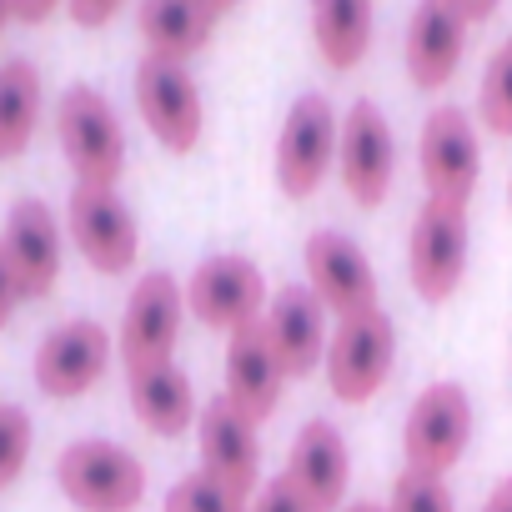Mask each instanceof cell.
<instances>
[{"mask_svg":"<svg viewBox=\"0 0 512 512\" xmlns=\"http://www.w3.org/2000/svg\"><path fill=\"white\" fill-rule=\"evenodd\" d=\"M467 16L457 0H417L407 21V76L417 91H442L467 51Z\"/></svg>","mask_w":512,"mask_h":512,"instance_id":"e0dca14e","label":"cell"},{"mask_svg":"<svg viewBox=\"0 0 512 512\" xmlns=\"http://www.w3.org/2000/svg\"><path fill=\"white\" fill-rule=\"evenodd\" d=\"M181 317H186V287H176L171 272H151L136 282L126 317H121V337H116V357L126 372L141 367H161L176 352L181 337Z\"/></svg>","mask_w":512,"mask_h":512,"instance_id":"9c48e42d","label":"cell"},{"mask_svg":"<svg viewBox=\"0 0 512 512\" xmlns=\"http://www.w3.org/2000/svg\"><path fill=\"white\" fill-rule=\"evenodd\" d=\"M467 442H472V397L457 382H432L412 402L407 427H402L407 467H417L427 477H447L462 462Z\"/></svg>","mask_w":512,"mask_h":512,"instance_id":"8992f818","label":"cell"},{"mask_svg":"<svg viewBox=\"0 0 512 512\" xmlns=\"http://www.w3.org/2000/svg\"><path fill=\"white\" fill-rule=\"evenodd\" d=\"M111 367V332L101 322H61L56 332H46V342L36 347V387L56 402L86 397Z\"/></svg>","mask_w":512,"mask_h":512,"instance_id":"5bb4252c","label":"cell"},{"mask_svg":"<svg viewBox=\"0 0 512 512\" xmlns=\"http://www.w3.org/2000/svg\"><path fill=\"white\" fill-rule=\"evenodd\" d=\"M66 231L101 277H126L136 267L141 231L116 186H76L66 201Z\"/></svg>","mask_w":512,"mask_h":512,"instance_id":"52a82bcc","label":"cell"},{"mask_svg":"<svg viewBox=\"0 0 512 512\" xmlns=\"http://www.w3.org/2000/svg\"><path fill=\"white\" fill-rule=\"evenodd\" d=\"M56 141L76 186H116L126 171V131L116 106L96 86H71L56 101Z\"/></svg>","mask_w":512,"mask_h":512,"instance_id":"6da1fadb","label":"cell"},{"mask_svg":"<svg viewBox=\"0 0 512 512\" xmlns=\"http://www.w3.org/2000/svg\"><path fill=\"white\" fill-rule=\"evenodd\" d=\"M417 161H422V181H427V196L432 201L467 206L472 191H477V181H482V151H477V131H472L467 111L437 106L422 121Z\"/></svg>","mask_w":512,"mask_h":512,"instance_id":"7c38bea8","label":"cell"},{"mask_svg":"<svg viewBox=\"0 0 512 512\" xmlns=\"http://www.w3.org/2000/svg\"><path fill=\"white\" fill-rule=\"evenodd\" d=\"M282 387H287V372H282V362H277L262 322L226 337V392L221 397L241 417H251L256 427H262L282 407Z\"/></svg>","mask_w":512,"mask_h":512,"instance_id":"ac0fdd59","label":"cell"},{"mask_svg":"<svg viewBox=\"0 0 512 512\" xmlns=\"http://www.w3.org/2000/svg\"><path fill=\"white\" fill-rule=\"evenodd\" d=\"M0 251L16 272V287L26 302H46L61 282V226L46 201L26 196L6 211V231H0Z\"/></svg>","mask_w":512,"mask_h":512,"instance_id":"9a60e30c","label":"cell"},{"mask_svg":"<svg viewBox=\"0 0 512 512\" xmlns=\"http://www.w3.org/2000/svg\"><path fill=\"white\" fill-rule=\"evenodd\" d=\"M251 512H312V507H307V497H302V492L287 482V472H282V477L262 482V492H256Z\"/></svg>","mask_w":512,"mask_h":512,"instance_id":"f1b7e54d","label":"cell"},{"mask_svg":"<svg viewBox=\"0 0 512 512\" xmlns=\"http://www.w3.org/2000/svg\"><path fill=\"white\" fill-rule=\"evenodd\" d=\"M41 121V71L26 56L0 61V161L26 156Z\"/></svg>","mask_w":512,"mask_h":512,"instance_id":"cb8c5ba5","label":"cell"},{"mask_svg":"<svg viewBox=\"0 0 512 512\" xmlns=\"http://www.w3.org/2000/svg\"><path fill=\"white\" fill-rule=\"evenodd\" d=\"M507 196H512V191H507Z\"/></svg>","mask_w":512,"mask_h":512,"instance_id":"74e56055","label":"cell"},{"mask_svg":"<svg viewBox=\"0 0 512 512\" xmlns=\"http://www.w3.org/2000/svg\"><path fill=\"white\" fill-rule=\"evenodd\" d=\"M216 11L206 0H141L136 6V31L146 41V56H161V61H191L196 51L211 46L216 36Z\"/></svg>","mask_w":512,"mask_h":512,"instance_id":"7402d4cb","label":"cell"},{"mask_svg":"<svg viewBox=\"0 0 512 512\" xmlns=\"http://www.w3.org/2000/svg\"><path fill=\"white\" fill-rule=\"evenodd\" d=\"M482 512H512V477H502V482H497V487L487 492Z\"/></svg>","mask_w":512,"mask_h":512,"instance_id":"d6a6232c","label":"cell"},{"mask_svg":"<svg viewBox=\"0 0 512 512\" xmlns=\"http://www.w3.org/2000/svg\"><path fill=\"white\" fill-rule=\"evenodd\" d=\"M186 312L211 327V332H241V327H256L267 317V282H262V267L251 256H236V251H221V256H206V262L191 272L186 282Z\"/></svg>","mask_w":512,"mask_h":512,"instance_id":"277c9868","label":"cell"},{"mask_svg":"<svg viewBox=\"0 0 512 512\" xmlns=\"http://www.w3.org/2000/svg\"><path fill=\"white\" fill-rule=\"evenodd\" d=\"M337 166H342L347 196H352L362 211H372V206L387 201V191H392V181H397V141H392L387 116H382L372 101H357V106L342 116Z\"/></svg>","mask_w":512,"mask_h":512,"instance_id":"4fadbf2b","label":"cell"},{"mask_svg":"<svg viewBox=\"0 0 512 512\" xmlns=\"http://www.w3.org/2000/svg\"><path fill=\"white\" fill-rule=\"evenodd\" d=\"M126 392H131V412L146 432L156 437H186L201 412H196V387L191 377L176 367V362H161V367H141V372H126Z\"/></svg>","mask_w":512,"mask_h":512,"instance_id":"44dd1931","label":"cell"},{"mask_svg":"<svg viewBox=\"0 0 512 512\" xmlns=\"http://www.w3.org/2000/svg\"><path fill=\"white\" fill-rule=\"evenodd\" d=\"M287 482L307 497L312 512H342V497H347V482H352V452H347V437L332 427V422H307L292 442V457H287Z\"/></svg>","mask_w":512,"mask_h":512,"instance_id":"ffe728a7","label":"cell"},{"mask_svg":"<svg viewBox=\"0 0 512 512\" xmlns=\"http://www.w3.org/2000/svg\"><path fill=\"white\" fill-rule=\"evenodd\" d=\"M457 6H462V16H467V21H492L502 0H457Z\"/></svg>","mask_w":512,"mask_h":512,"instance_id":"836d02e7","label":"cell"},{"mask_svg":"<svg viewBox=\"0 0 512 512\" xmlns=\"http://www.w3.org/2000/svg\"><path fill=\"white\" fill-rule=\"evenodd\" d=\"M161 512H251V502L236 497L231 487H221L216 477L191 472V477H181V482L166 492Z\"/></svg>","mask_w":512,"mask_h":512,"instance_id":"484cf974","label":"cell"},{"mask_svg":"<svg viewBox=\"0 0 512 512\" xmlns=\"http://www.w3.org/2000/svg\"><path fill=\"white\" fill-rule=\"evenodd\" d=\"M302 267H307V287L312 297L337 317H362L377 307V272L367 262V251L357 241H347L342 231H312L302 246Z\"/></svg>","mask_w":512,"mask_h":512,"instance_id":"8fae6325","label":"cell"},{"mask_svg":"<svg viewBox=\"0 0 512 512\" xmlns=\"http://www.w3.org/2000/svg\"><path fill=\"white\" fill-rule=\"evenodd\" d=\"M262 332L287 377H312L317 362H327V307L312 297V287H282L267 302Z\"/></svg>","mask_w":512,"mask_h":512,"instance_id":"d6986e66","label":"cell"},{"mask_svg":"<svg viewBox=\"0 0 512 512\" xmlns=\"http://www.w3.org/2000/svg\"><path fill=\"white\" fill-rule=\"evenodd\" d=\"M31 442H36L31 412L16 407V402H6V407H0V492H6V487L26 472V462H31Z\"/></svg>","mask_w":512,"mask_h":512,"instance_id":"4316f807","label":"cell"},{"mask_svg":"<svg viewBox=\"0 0 512 512\" xmlns=\"http://www.w3.org/2000/svg\"><path fill=\"white\" fill-rule=\"evenodd\" d=\"M21 302H26V297H21V287H16V272H11V262H6V251H0V332H6V322L16 317Z\"/></svg>","mask_w":512,"mask_h":512,"instance_id":"4dcf8cb0","label":"cell"},{"mask_svg":"<svg viewBox=\"0 0 512 512\" xmlns=\"http://www.w3.org/2000/svg\"><path fill=\"white\" fill-rule=\"evenodd\" d=\"M477 116L492 136H512V41H502L497 56L487 61V76L477 91Z\"/></svg>","mask_w":512,"mask_h":512,"instance_id":"d4e9b609","label":"cell"},{"mask_svg":"<svg viewBox=\"0 0 512 512\" xmlns=\"http://www.w3.org/2000/svg\"><path fill=\"white\" fill-rule=\"evenodd\" d=\"M377 0H312V41L332 71H357L372 51Z\"/></svg>","mask_w":512,"mask_h":512,"instance_id":"603a6c76","label":"cell"},{"mask_svg":"<svg viewBox=\"0 0 512 512\" xmlns=\"http://www.w3.org/2000/svg\"><path fill=\"white\" fill-rule=\"evenodd\" d=\"M407 272L422 302H447L467 277V206L422 201L412 236H407Z\"/></svg>","mask_w":512,"mask_h":512,"instance_id":"5b68a950","label":"cell"},{"mask_svg":"<svg viewBox=\"0 0 512 512\" xmlns=\"http://www.w3.org/2000/svg\"><path fill=\"white\" fill-rule=\"evenodd\" d=\"M337 141H342V126H337L332 101L317 91L297 96V106L287 111L282 136H277V186L292 201L317 196V186L327 181V171L337 161Z\"/></svg>","mask_w":512,"mask_h":512,"instance_id":"ba28073f","label":"cell"},{"mask_svg":"<svg viewBox=\"0 0 512 512\" xmlns=\"http://www.w3.org/2000/svg\"><path fill=\"white\" fill-rule=\"evenodd\" d=\"M136 111H141V121L151 126V136L171 156L196 151L206 111H201V91H196V81H191V71L181 61L146 56L136 66Z\"/></svg>","mask_w":512,"mask_h":512,"instance_id":"30bf717a","label":"cell"},{"mask_svg":"<svg viewBox=\"0 0 512 512\" xmlns=\"http://www.w3.org/2000/svg\"><path fill=\"white\" fill-rule=\"evenodd\" d=\"M387 507H392V512H457L447 482H442V477H427V472H417V467H402V472L392 477Z\"/></svg>","mask_w":512,"mask_h":512,"instance_id":"83f0119b","label":"cell"},{"mask_svg":"<svg viewBox=\"0 0 512 512\" xmlns=\"http://www.w3.org/2000/svg\"><path fill=\"white\" fill-rule=\"evenodd\" d=\"M121 6H126V0H66L71 21H76V26H86V31H101V26H111Z\"/></svg>","mask_w":512,"mask_h":512,"instance_id":"f546056e","label":"cell"},{"mask_svg":"<svg viewBox=\"0 0 512 512\" xmlns=\"http://www.w3.org/2000/svg\"><path fill=\"white\" fill-rule=\"evenodd\" d=\"M56 6H61V0H11V11H16L21 26H41V21H51Z\"/></svg>","mask_w":512,"mask_h":512,"instance_id":"1f68e13d","label":"cell"},{"mask_svg":"<svg viewBox=\"0 0 512 512\" xmlns=\"http://www.w3.org/2000/svg\"><path fill=\"white\" fill-rule=\"evenodd\" d=\"M201 442V472L231 487L236 497L262 492V442H256V422L241 417L226 397H211L196 422Z\"/></svg>","mask_w":512,"mask_h":512,"instance_id":"2e32d148","label":"cell"},{"mask_svg":"<svg viewBox=\"0 0 512 512\" xmlns=\"http://www.w3.org/2000/svg\"><path fill=\"white\" fill-rule=\"evenodd\" d=\"M342 512H392V507H382V502H347Z\"/></svg>","mask_w":512,"mask_h":512,"instance_id":"e575fe53","label":"cell"},{"mask_svg":"<svg viewBox=\"0 0 512 512\" xmlns=\"http://www.w3.org/2000/svg\"><path fill=\"white\" fill-rule=\"evenodd\" d=\"M206 6H211L216 16H226V11H236V6H241V0H206Z\"/></svg>","mask_w":512,"mask_h":512,"instance_id":"d590c367","label":"cell"},{"mask_svg":"<svg viewBox=\"0 0 512 512\" xmlns=\"http://www.w3.org/2000/svg\"><path fill=\"white\" fill-rule=\"evenodd\" d=\"M56 482L81 512H136L146 497V467L136 452L86 437L56 457Z\"/></svg>","mask_w":512,"mask_h":512,"instance_id":"7a4b0ae2","label":"cell"},{"mask_svg":"<svg viewBox=\"0 0 512 512\" xmlns=\"http://www.w3.org/2000/svg\"><path fill=\"white\" fill-rule=\"evenodd\" d=\"M392 362H397V327H392V317L382 307H372L362 317L337 322L322 367H327L332 397L347 402V407H362V402H372L387 387Z\"/></svg>","mask_w":512,"mask_h":512,"instance_id":"3957f363","label":"cell"},{"mask_svg":"<svg viewBox=\"0 0 512 512\" xmlns=\"http://www.w3.org/2000/svg\"><path fill=\"white\" fill-rule=\"evenodd\" d=\"M11 21H16V11H11V0H0V31H6Z\"/></svg>","mask_w":512,"mask_h":512,"instance_id":"8d00e7d4","label":"cell"}]
</instances>
